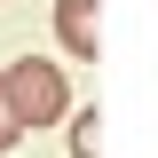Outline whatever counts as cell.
<instances>
[{
    "mask_svg": "<svg viewBox=\"0 0 158 158\" xmlns=\"http://www.w3.org/2000/svg\"><path fill=\"white\" fill-rule=\"evenodd\" d=\"M8 103H16V118L24 127H56L63 111H71V95H63V71L56 63H40V56H24V63H8Z\"/></svg>",
    "mask_w": 158,
    "mask_h": 158,
    "instance_id": "cell-1",
    "label": "cell"
},
{
    "mask_svg": "<svg viewBox=\"0 0 158 158\" xmlns=\"http://www.w3.org/2000/svg\"><path fill=\"white\" fill-rule=\"evenodd\" d=\"M71 158H95V111H79V127H71Z\"/></svg>",
    "mask_w": 158,
    "mask_h": 158,
    "instance_id": "cell-4",
    "label": "cell"
},
{
    "mask_svg": "<svg viewBox=\"0 0 158 158\" xmlns=\"http://www.w3.org/2000/svg\"><path fill=\"white\" fill-rule=\"evenodd\" d=\"M56 40L79 63H95V0H56Z\"/></svg>",
    "mask_w": 158,
    "mask_h": 158,
    "instance_id": "cell-2",
    "label": "cell"
},
{
    "mask_svg": "<svg viewBox=\"0 0 158 158\" xmlns=\"http://www.w3.org/2000/svg\"><path fill=\"white\" fill-rule=\"evenodd\" d=\"M24 135V118H16V103H8V79H0V150Z\"/></svg>",
    "mask_w": 158,
    "mask_h": 158,
    "instance_id": "cell-3",
    "label": "cell"
}]
</instances>
